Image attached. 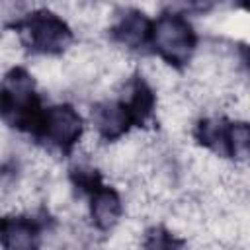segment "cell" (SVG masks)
<instances>
[{
	"mask_svg": "<svg viewBox=\"0 0 250 250\" xmlns=\"http://www.w3.org/2000/svg\"><path fill=\"white\" fill-rule=\"evenodd\" d=\"M43 111L33 76L21 66L8 70L0 82V117L10 127L33 135Z\"/></svg>",
	"mask_w": 250,
	"mask_h": 250,
	"instance_id": "1",
	"label": "cell"
},
{
	"mask_svg": "<svg viewBox=\"0 0 250 250\" xmlns=\"http://www.w3.org/2000/svg\"><path fill=\"white\" fill-rule=\"evenodd\" d=\"M21 45L33 55H61L68 49L74 35L68 23L47 8L33 10L10 23Z\"/></svg>",
	"mask_w": 250,
	"mask_h": 250,
	"instance_id": "2",
	"label": "cell"
},
{
	"mask_svg": "<svg viewBox=\"0 0 250 250\" xmlns=\"http://www.w3.org/2000/svg\"><path fill=\"white\" fill-rule=\"evenodd\" d=\"M152 51L174 68H184L197 47V33L184 14L164 12L152 20Z\"/></svg>",
	"mask_w": 250,
	"mask_h": 250,
	"instance_id": "3",
	"label": "cell"
},
{
	"mask_svg": "<svg viewBox=\"0 0 250 250\" xmlns=\"http://www.w3.org/2000/svg\"><path fill=\"white\" fill-rule=\"evenodd\" d=\"M195 141L223 158L244 160L250 148V131L244 121L225 117H203L193 129Z\"/></svg>",
	"mask_w": 250,
	"mask_h": 250,
	"instance_id": "4",
	"label": "cell"
},
{
	"mask_svg": "<svg viewBox=\"0 0 250 250\" xmlns=\"http://www.w3.org/2000/svg\"><path fill=\"white\" fill-rule=\"evenodd\" d=\"M82 131L84 123L80 113L68 104H57L45 107L33 137L39 143H45L47 146L57 148L62 154H68L82 137Z\"/></svg>",
	"mask_w": 250,
	"mask_h": 250,
	"instance_id": "5",
	"label": "cell"
},
{
	"mask_svg": "<svg viewBox=\"0 0 250 250\" xmlns=\"http://www.w3.org/2000/svg\"><path fill=\"white\" fill-rule=\"evenodd\" d=\"M150 31H152V20L137 8L121 10L113 25L109 27L111 39L133 51L150 47Z\"/></svg>",
	"mask_w": 250,
	"mask_h": 250,
	"instance_id": "6",
	"label": "cell"
},
{
	"mask_svg": "<svg viewBox=\"0 0 250 250\" xmlns=\"http://www.w3.org/2000/svg\"><path fill=\"white\" fill-rule=\"evenodd\" d=\"M41 225L25 215L0 217V246L4 250H37Z\"/></svg>",
	"mask_w": 250,
	"mask_h": 250,
	"instance_id": "7",
	"label": "cell"
},
{
	"mask_svg": "<svg viewBox=\"0 0 250 250\" xmlns=\"http://www.w3.org/2000/svg\"><path fill=\"white\" fill-rule=\"evenodd\" d=\"M92 121L96 125L98 135L104 141H115L123 137L133 125L127 105L123 100H105L92 107Z\"/></svg>",
	"mask_w": 250,
	"mask_h": 250,
	"instance_id": "8",
	"label": "cell"
},
{
	"mask_svg": "<svg viewBox=\"0 0 250 250\" xmlns=\"http://www.w3.org/2000/svg\"><path fill=\"white\" fill-rule=\"evenodd\" d=\"M88 197H90V217L94 227L100 230H111L119 223L123 213L119 193L111 186H105L102 182L88 193Z\"/></svg>",
	"mask_w": 250,
	"mask_h": 250,
	"instance_id": "9",
	"label": "cell"
},
{
	"mask_svg": "<svg viewBox=\"0 0 250 250\" xmlns=\"http://www.w3.org/2000/svg\"><path fill=\"white\" fill-rule=\"evenodd\" d=\"M121 100L127 105L135 127H145L152 119L154 105H156V96H154V90L148 86V82L143 76L135 74L129 80Z\"/></svg>",
	"mask_w": 250,
	"mask_h": 250,
	"instance_id": "10",
	"label": "cell"
},
{
	"mask_svg": "<svg viewBox=\"0 0 250 250\" xmlns=\"http://www.w3.org/2000/svg\"><path fill=\"white\" fill-rule=\"evenodd\" d=\"M143 250H184V240L164 227H152L145 234Z\"/></svg>",
	"mask_w": 250,
	"mask_h": 250,
	"instance_id": "11",
	"label": "cell"
}]
</instances>
